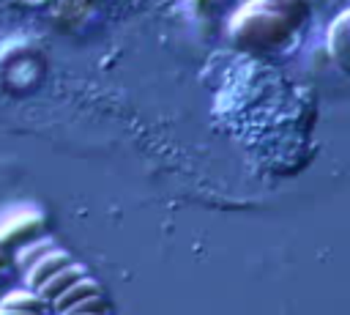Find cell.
<instances>
[{
	"instance_id": "obj_1",
	"label": "cell",
	"mask_w": 350,
	"mask_h": 315,
	"mask_svg": "<svg viewBox=\"0 0 350 315\" xmlns=\"http://www.w3.org/2000/svg\"><path fill=\"white\" fill-rule=\"evenodd\" d=\"M213 118L268 164L298 167L312 140L314 96L268 60L235 55L219 74Z\"/></svg>"
},
{
	"instance_id": "obj_2",
	"label": "cell",
	"mask_w": 350,
	"mask_h": 315,
	"mask_svg": "<svg viewBox=\"0 0 350 315\" xmlns=\"http://www.w3.org/2000/svg\"><path fill=\"white\" fill-rule=\"evenodd\" d=\"M306 0H246L227 25L230 44L238 55L268 58L287 52L309 22Z\"/></svg>"
},
{
	"instance_id": "obj_3",
	"label": "cell",
	"mask_w": 350,
	"mask_h": 315,
	"mask_svg": "<svg viewBox=\"0 0 350 315\" xmlns=\"http://www.w3.org/2000/svg\"><path fill=\"white\" fill-rule=\"evenodd\" d=\"M44 233V216L38 211H19V214H11L5 225H0V249L8 252V249H19L36 238H41Z\"/></svg>"
},
{
	"instance_id": "obj_4",
	"label": "cell",
	"mask_w": 350,
	"mask_h": 315,
	"mask_svg": "<svg viewBox=\"0 0 350 315\" xmlns=\"http://www.w3.org/2000/svg\"><path fill=\"white\" fill-rule=\"evenodd\" d=\"M68 263H74L71 255H68L66 249H60V247H52L46 255H41V257L22 274V277H25V288L36 293L49 277H55V274H57L60 268H66Z\"/></svg>"
},
{
	"instance_id": "obj_5",
	"label": "cell",
	"mask_w": 350,
	"mask_h": 315,
	"mask_svg": "<svg viewBox=\"0 0 350 315\" xmlns=\"http://www.w3.org/2000/svg\"><path fill=\"white\" fill-rule=\"evenodd\" d=\"M325 47L334 55V63L345 71H350V11H345L328 30Z\"/></svg>"
},
{
	"instance_id": "obj_6",
	"label": "cell",
	"mask_w": 350,
	"mask_h": 315,
	"mask_svg": "<svg viewBox=\"0 0 350 315\" xmlns=\"http://www.w3.org/2000/svg\"><path fill=\"white\" fill-rule=\"evenodd\" d=\"M82 277H88L85 266H79V263H68V266H66V268H60L55 277H49V279H46V282H44V285H41L36 293H38V296H41L46 304H52V301H55L60 293H66V290H68L74 282H79Z\"/></svg>"
},
{
	"instance_id": "obj_7",
	"label": "cell",
	"mask_w": 350,
	"mask_h": 315,
	"mask_svg": "<svg viewBox=\"0 0 350 315\" xmlns=\"http://www.w3.org/2000/svg\"><path fill=\"white\" fill-rule=\"evenodd\" d=\"M98 293H104L101 285L88 274V277H82L79 282H74L66 293H60L49 307H52L57 315H63V312H68L74 304H79V301H85V299H90V296H98Z\"/></svg>"
},
{
	"instance_id": "obj_8",
	"label": "cell",
	"mask_w": 350,
	"mask_h": 315,
	"mask_svg": "<svg viewBox=\"0 0 350 315\" xmlns=\"http://www.w3.org/2000/svg\"><path fill=\"white\" fill-rule=\"evenodd\" d=\"M0 307H3V310H14V312H27V315H46V312H49V304H46L38 293H33V290H27V288L5 293V296L0 299Z\"/></svg>"
},
{
	"instance_id": "obj_9",
	"label": "cell",
	"mask_w": 350,
	"mask_h": 315,
	"mask_svg": "<svg viewBox=\"0 0 350 315\" xmlns=\"http://www.w3.org/2000/svg\"><path fill=\"white\" fill-rule=\"evenodd\" d=\"M52 247H57L52 238H46V236H41V238H36V241H30V244H25V247H19L16 249V255H14V260H16V266H19V271L25 274L41 255H46Z\"/></svg>"
},
{
	"instance_id": "obj_10",
	"label": "cell",
	"mask_w": 350,
	"mask_h": 315,
	"mask_svg": "<svg viewBox=\"0 0 350 315\" xmlns=\"http://www.w3.org/2000/svg\"><path fill=\"white\" fill-rule=\"evenodd\" d=\"M5 268H8V252L0 249V271H5Z\"/></svg>"
},
{
	"instance_id": "obj_11",
	"label": "cell",
	"mask_w": 350,
	"mask_h": 315,
	"mask_svg": "<svg viewBox=\"0 0 350 315\" xmlns=\"http://www.w3.org/2000/svg\"><path fill=\"white\" fill-rule=\"evenodd\" d=\"M0 315H27V312H14V310H3L0 307Z\"/></svg>"
},
{
	"instance_id": "obj_12",
	"label": "cell",
	"mask_w": 350,
	"mask_h": 315,
	"mask_svg": "<svg viewBox=\"0 0 350 315\" xmlns=\"http://www.w3.org/2000/svg\"><path fill=\"white\" fill-rule=\"evenodd\" d=\"M25 3H33V0H25Z\"/></svg>"
}]
</instances>
